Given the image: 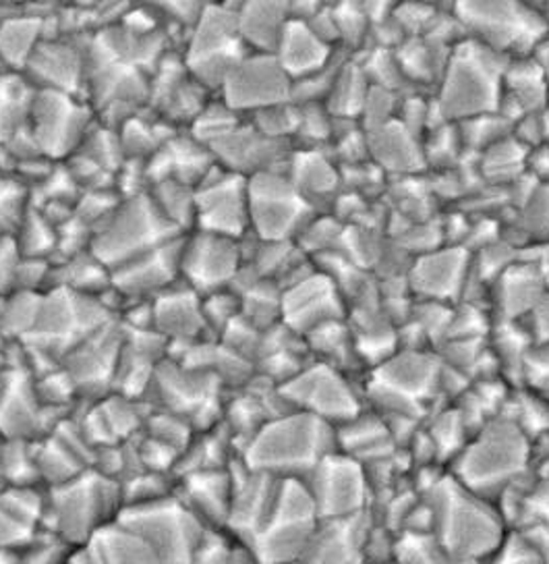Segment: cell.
Masks as SVG:
<instances>
[{"label": "cell", "mask_w": 549, "mask_h": 564, "mask_svg": "<svg viewBox=\"0 0 549 564\" xmlns=\"http://www.w3.org/2000/svg\"><path fill=\"white\" fill-rule=\"evenodd\" d=\"M337 427L305 411L274 417L239 453L253 471L305 479L337 453Z\"/></svg>", "instance_id": "6da1fadb"}, {"label": "cell", "mask_w": 549, "mask_h": 564, "mask_svg": "<svg viewBox=\"0 0 549 564\" xmlns=\"http://www.w3.org/2000/svg\"><path fill=\"white\" fill-rule=\"evenodd\" d=\"M46 525L69 546L81 547L123 511V484L89 467L46 492Z\"/></svg>", "instance_id": "7a4b0ae2"}, {"label": "cell", "mask_w": 549, "mask_h": 564, "mask_svg": "<svg viewBox=\"0 0 549 564\" xmlns=\"http://www.w3.org/2000/svg\"><path fill=\"white\" fill-rule=\"evenodd\" d=\"M499 54L464 37L446 61L436 105L448 123H462L496 115L504 91V70L496 69Z\"/></svg>", "instance_id": "3957f363"}, {"label": "cell", "mask_w": 549, "mask_h": 564, "mask_svg": "<svg viewBox=\"0 0 549 564\" xmlns=\"http://www.w3.org/2000/svg\"><path fill=\"white\" fill-rule=\"evenodd\" d=\"M86 100L100 123L119 129L150 108L152 73L117 53L102 32L89 37Z\"/></svg>", "instance_id": "277c9868"}, {"label": "cell", "mask_w": 549, "mask_h": 564, "mask_svg": "<svg viewBox=\"0 0 549 564\" xmlns=\"http://www.w3.org/2000/svg\"><path fill=\"white\" fill-rule=\"evenodd\" d=\"M319 523L321 519L305 479L281 477L272 512L248 547L262 564L299 563L314 544Z\"/></svg>", "instance_id": "5b68a950"}, {"label": "cell", "mask_w": 549, "mask_h": 564, "mask_svg": "<svg viewBox=\"0 0 549 564\" xmlns=\"http://www.w3.org/2000/svg\"><path fill=\"white\" fill-rule=\"evenodd\" d=\"M117 521L143 538L162 564L194 563L210 540L206 523L177 492L150 502L127 505Z\"/></svg>", "instance_id": "8992f818"}, {"label": "cell", "mask_w": 549, "mask_h": 564, "mask_svg": "<svg viewBox=\"0 0 549 564\" xmlns=\"http://www.w3.org/2000/svg\"><path fill=\"white\" fill-rule=\"evenodd\" d=\"M462 32L492 53L527 58L548 37L546 15L527 4L459 2L452 7Z\"/></svg>", "instance_id": "52a82bcc"}, {"label": "cell", "mask_w": 549, "mask_h": 564, "mask_svg": "<svg viewBox=\"0 0 549 564\" xmlns=\"http://www.w3.org/2000/svg\"><path fill=\"white\" fill-rule=\"evenodd\" d=\"M178 237H183V232L162 216L147 192L123 199L121 206L94 229L91 253L110 270H117Z\"/></svg>", "instance_id": "ba28073f"}, {"label": "cell", "mask_w": 549, "mask_h": 564, "mask_svg": "<svg viewBox=\"0 0 549 564\" xmlns=\"http://www.w3.org/2000/svg\"><path fill=\"white\" fill-rule=\"evenodd\" d=\"M114 317L98 297L65 286H51L44 291L34 330L21 345L51 352L63 364L69 352Z\"/></svg>", "instance_id": "9c48e42d"}, {"label": "cell", "mask_w": 549, "mask_h": 564, "mask_svg": "<svg viewBox=\"0 0 549 564\" xmlns=\"http://www.w3.org/2000/svg\"><path fill=\"white\" fill-rule=\"evenodd\" d=\"M237 7L229 2L206 4L204 15L180 48L187 69L216 96L229 73L251 53L239 32Z\"/></svg>", "instance_id": "30bf717a"}, {"label": "cell", "mask_w": 549, "mask_h": 564, "mask_svg": "<svg viewBox=\"0 0 549 564\" xmlns=\"http://www.w3.org/2000/svg\"><path fill=\"white\" fill-rule=\"evenodd\" d=\"M224 392L227 387L218 376L168 355L160 361L147 394L156 397V409L187 420L196 432H208L224 417Z\"/></svg>", "instance_id": "8fae6325"}, {"label": "cell", "mask_w": 549, "mask_h": 564, "mask_svg": "<svg viewBox=\"0 0 549 564\" xmlns=\"http://www.w3.org/2000/svg\"><path fill=\"white\" fill-rule=\"evenodd\" d=\"M433 496L438 500L429 512L436 521L440 546L448 554L471 558L502 546L496 525H490V517L483 511V496L462 486L452 474L433 486Z\"/></svg>", "instance_id": "7c38bea8"}, {"label": "cell", "mask_w": 549, "mask_h": 564, "mask_svg": "<svg viewBox=\"0 0 549 564\" xmlns=\"http://www.w3.org/2000/svg\"><path fill=\"white\" fill-rule=\"evenodd\" d=\"M249 230L260 241H297L319 212L303 197L286 171L248 178Z\"/></svg>", "instance_id": "4fadbf2b"}, {"label": "cell", "mask_w": 549, "mask_h": 564, "mask_svg": "<svg viewBox=\"0 0 549 564\" xmlns=\"http://www.w3.org/2000/svg\"><path fill=\"white\" fill-rule=\"evenodd\" d=\"M525 457L527 448H523L520 430H516L514 423H490L454 458L452 476L485 498L490 488H497V492L508 488V477L513 471L516 474Z\"/></svg>", "instance_id": "5bb4252c"}, {"label": "cell", "mask_w": 549, "mask_h": 564, "mask_svg": "<svg viewBox=\"0 0 549 564\" xmlns=\"http://www.w3.org/2000/svg\"><path fill=\"white\" fill-rule=\"evenodd\" d=\"M281 392L293 411L311 413L334 427L365 409L363 388L354 387L353 376L316 359L283 384Z\"/></svg>", "instance_id": "9a60e30c"}, {"label": "cell", "mask_w": 549, "mask_h": 564, "mask_svg": "<svg viewBox=\"0 0 549 564\" xmlns=\"http://www.w3.org/2000/svg\"><path fill=\"white\" fill-rule=\"evenodd\" d=\"M96 123V112L86 98L51 89L37 91L30 129L46 159L67 162Z\"/></svg>", "instance_id": "2e32d148"}, {"label": "cell", "mask_w": 549, "mask_h": 564, "mask_svg": "<svg viewBox=\"0 0 549 564\" xmlns=\"http://www.w3.org/2000/svg\"><path fill=\"white\" fill-rule=\"evenodd\" d=\"M305 484L316 502L319 519H347L367 509L372 481L367 469L356 458L332 453L305 477Z\"/></svg>", "instance_id": "e0dca14e"}, {"label": "cell", "mask_w": 549, "mask_h": 564, "mask_svg": "<svg viewBox=\"0 0 549 564\" xmlns=\"http://www.w3.org/2000/svg\"><path fill=\"white\" fill-rule=\"evenodd\" d=\"M293 86L274 54L249 53L229 73L218 98L248 119L270 106L293 102Z\"/></svg>", "instance_id": "ac0fdd59"}, {"label": "cell", "mask_w": 549, "mask_h": 564, "mask_svg": "<svg viewBox=\"0 0 549 564\" xmlns=\"http://www.w3.org/2000/svg\"><path fill=\"white\" fill-rule=\"evenodd\" d=\"M245 265L241 239L194 230L185 235L180 256V281L201 297L231 289L239 270Z\"/></svg>", "instance_id": "d6986e66"}, {"label": "cell", "mask_w": 549, "mask_h": 564, "mask_svg": "<svg viewBox=\"0 0 549 564\" xmlns=\"http://www.w3.org/2000/svg\"><path fill=\"white\" fill-rule=\"evenodd\" d=\"M196 230L231 239L249 232L248 178L216 164L196 187Z\"/></svg>", "instance_id": "ffe728a7"}, {"label": "cell", "mask_w": 549, "mask_h": 564, "mask_svg": "<svg viewBox=\"0 0 549 564\" xmlns=\"http://www.w3.org/2000/svg\"><path fill=\"white\" fill-rule=\"evenodd\" d=\"M121 355L123 326L119 317H114L63 359V370L72 376L79 399L96 403L114 392Z\"/></svg>", "instance_id": "44dd1931"}, {"label": "cell", "mask_w": 549, "mask_h": 564, "mask_svg": "<svg viewBox=\"0 0 549 564\" xmlns=\"http://www.w3.org/2000/svg\"><path fill=\"white\" fill-rule=\"evenodd\" d=\"M89 37L91 35H58L42 40L23 75L37 89L65 91L86 98Z\"/></svg>", "instance_id": "7402d4cb"}, {"label": "cell", "mask_w": 549, "mask_h": 564, "mask_svg": "<svg viewBox=\"0 0 549 564\" xmlns=\"http://www.w3.org/2000/svg\"><path fill=\"white\" fill-rule=\"evenodd\" d=\"M213 96L216 94L201 86L187 69L180 51L166 54L152 75L150 108L180 131H187L194 124Z\"/></svg>", "instance_id": "603a6c76"}, {"label": "cell", "mask_w": 549, "mask_h": 564, "mask_svg": "<svg viewBox=\"0 0 549 564\" xmlns=\"http://www.w3.org/2000/svg\"><path fill=\"white\" fill-rule=\"evenodd\" d=\"M54 406L40 401L36 378L25 361L4 364L2 371V434L4 441H42L53 434L46 413Z\"/></svg>", "instance_id": "cb8c5ba5"}, {"label": "cell", "mask_w": 549, "mask_h": 564, "mask_svg": "<svg viewBox=\"0 0 549 564\" xmlns=\"http://www.w3.org/2000/svg\"><path fill=\"white\" fill-rule=\"evenodd\" d=\"M473 256L464 246H443L413 260L408 268V289L415 301L454 303L466 291Z\"/></svg>", "instance_id": "d4e9b609"}, {"label": "cell", "mask_w": 549, "mask_h": 564, "mask_svg": "<svg viewBox=\"0 0 549 564\" xmlns=\"http://www.w3.org/2000/svg\"><path fill=\"white\" fill-rule=\"evenodd\" d=\"M347 317V301L337 282L316 270L283 291V324L297 335L307 336L319 326Z\"/></svg>", "instance_id": "484cf974"}, {"label": "cell", "mask_w": 549, "mask_h": 564, "mask_svg": "<svg viewBox=\"0 0 549 564\" xmlns=\"http://www.w3.org/2000/svg\"><path fill=\"white\" fill-rule=\"evenodd\" d=\"M293 148V143L270 140L245 119L227 138L212 143L210 152L222 169L251 178L272 171H286Z\"/></svg>", "instance_id": "4316f807"}, {"label": "cell", "mask_w": 549, "mask_h": 564, "mask_svg": "<svg viewBox=\"0 0 549 564\" xmlns=\"http://www.w3.org/2000/svg\"><path fill=\"white\" fill-rule=\"evenodd\" d=\"M185 235L156 247L112 270V286L127 301L156 300L180 282V256Z\"/></svg>", "instance_id": "83f0119b"}, {"label": "cell", "mask_w": 549, "mask_h": 564, "mask_svg": "<svg viewBox=\"0 0 549 564\" xmlns=\"http://www.w3.org/2000/svg\"><path fill=\"white\" fill-rule=\"evenodd\" d=\"M154 328L168 340L171 349L216 338L204 316V297L183 281L154 300Z\"/></svg>", "instance_id": "f1b7e54d"}, {"label": "cell", "mask_w": 549, "mask_h": 564, "mask_svg": "<svg viewBox=\"0 0 549 564\" xmlns=\"http://www.w3.org/2000/svg\"><path fill=\"white\" fill-rule=\"evenodd\" d=\"M286 175L318 212H330L342 194V171L330 150L293 148Z\"/></svg>", "instance_id": "f546056e"}, {"label": "cell", "mask_w": 549, "mask_h": 564, "mask_svg": "<svg viewBox=\"0 0 549 564\" xmlns=\"http://www.w3.org/2000/svg\"><path fill=\"white\" fill-rule=\"evenodd\" d=\"M150 185L162 181H177L196 189L216 166V160L208 145L189 131H178L173 140L166 141L152 159L145 162Z\"/></svg>", "instance_id": "4dcf8cb0"}, {"label": "cell", "mask_w": 549, "mask_h": 564, "mask_svg": "<svg viewBox=\"0 0 549 564\" xmlns=\"http://www.w3.org/2000/svg\"><path fill=\"white\" fill-rule=\"evenodd\" d=\"M370 159L391 178L421 175L427 171L424 138L398 119L367 131Z\"/></svg>", "instance_id": "1f68e13d"}, {"label": "cell", "mask_w": 549, "mask_h": 564, "mask_svg": "<svg viewBox=\"0 0 549 564\" xmlns=\"http://www.w3.org/2000/svg\"><path fill=\"white\" fill-rule=\"evenodd\" d=\"M338 53L340 51L321 40L309 23L290 19L284 28L274 56L286 70V75L293 79V84H297L326 69L337 58Z\"/></svg>", "instance_id": "d6a6232c"}, {"label": "cell", "mask_w": 549, "mask_h": 564, "mask_svg": "<svg viewBox=\"0 0 549 564\" xmlns=\"http://www.w3.org/2000/svg\"><path fill=\"white\" fill-rule=\"evenodd\" d=\"M46 492L37 486H7L2 494V546L25 550L37 538L40 525H46Z\"/></svg>", "instance_id": "836d02e7"}, {"label": "cell", "mask_w": 549, "mask_h": 564, "mask_svg": "<svg viewBox=\"0 0 549 564\" xmlns=\"http://www.w3.org/2000/svg\"><path fill=\"white\" fill-rule=\"evenodd\" d=\"M370 533L365 512L319 523L314 544L303 561L314 564H363Z\"/></svg>", "instance_id": "e575fe53"}, {"label": "cell", "mask_w": 549, "mask_h": 564, "mask_svg": "<svg viewBox=\"0 0 549 564\" xmlns=\"http://www.w3.org/2000/svg\"><path fill=\"white\" fill-rule=\"evenodd\" d=\"M175 492L204 523H218L222 528L229 525L234 492L229 467L183 476Z\"/></svg>", "instance_id": "d590c367"}, {"label": "cell", "mask_w": 549, "mask_h": 564, "mask_svg": "<svg viewBox=\"0 0 549 564\" xmlns=\"http://www.w3.org/2000/svg\"><path fill=\"white\" fill-rule=\"evenodd\" d=\"M69 564H162L158 554L135 531L114 521L86 546L75 547Z\"/></svg>", "instance_id": "8d00e7d4"}, {"label": "cell", "mask_w": 549, "mask_h": 564, "mask_svg": "<svg viewBox=\"0 0 549 564\" xmlns=\"http://www.w3.org/2000/svg\"><path fill=\"white\" fill-rule=\"evenodd\" d=\"M311 361L314 357L309 352L305 336L297 335L281 322L262 335L260 349L255 355V371L274 384L283 387Z\"/></svg>", "instance_id": "74e56055"}, {"label": "cell", "mask_w": 549, "mask_h": 564, "mask_svg": "<svg viewBox=\"0 0 549 564\" xmlns=\"http://www.w3.org/2000/svg\"><path fill=\"white\" fill-rule=\"evenodd\" d=\"M337 442L340 453L356 458L365 467L386 460L396 451V441L388 423L377 411L367 406L351 422L338 425Z\"/></svg>", "instance_id": "f35d334b"}, {"label": "cell", "mask_w": 549, "mask_h": 564, "mask_svg": "<svg viewBox=\"0 0 549 564\" xmlns=\"http://www.w3.org/2000/svg\"><path fill=\"white\" fill-rule=\"evenodd\" d=\"M239 32L251 53L274 54L290 21V2H239L237 7Z\"/></svg>", "instance_id": "ab89813d"}, {"label": "cell", "mask_w": 549, "mask_h": 564, "mask_svg": "<svg viewBox=\"0 0 549 564\" xmlns=\"http://www.w3.org/2000/svg\"><path fill=\"white\" fill-rule=\"evenodd\" d=\"M2 70L23 73L42 40H46V19L30 15L23 4L11 15H2Z\"/></svg>", "instance_id": "60d3db41"}, {"label": "cell", "mask_w": 549, "mask_h": 564, "mask_svg": "<svg viewBox=\"0 0 549 564\" xmlns=\"http://www.w3.org/2000/svg\"><path fill=\"white\" fill-rule=\"evenodd\" d=\"M305 340H307L309 352L316 361L328 364L349 376L365 370V366L356 352L353 328L347 317L319 326L305 336Z\"/></svg>", "instance_id": "b9f144b4"}, {"label": "cell", "mask_w": 549, "mask_h": 564, "mask_svg": "<svg viewBox=\"0 0 549 564\" xmlns=\"http://www.w3.org/2000/svg\"><path fill=\"white\" fill-rule=\"evenodd\" d=\"M180 129L162 119L152 108L131 117L119 127V138L127 160L152 159L160 148L173 140Z\"/></svg>", "instance_id": "7bdbcfd3"}, {"label": "cell", "mask_w": 549, "mask_h": 564, "mask_svg": "<svg viewBox=\"0 0 549 564\" xmlns=\"http://www.w3.org/2000/svg\"><path fill=\"white\" fill-rule=\"evenodd\" d=\"M372 84L361 67L356 56H347L338 70L334 88L330 91L326 106L332 117L359 121L363 106L367 102Z\"/></svg>", "instance_id": "ee69618b"}, {"label": "cell", "mask_w": 549, "mask_h": 564, "mask_svg": "<svg viewBox=\"0 0 549 564\" xmlns=\"http://www.w3.org/2000/svg\"><path fill=\"white\" fill-rule=\"evenodd\" d=\"M51 286H65L81 295L100 297L107 289L112 286V270L107 264H102L89 249L72 260L54 264Z\"/></svg>", "instance_id": "f6af8a7d"}, {"label": "cell", "mask_w": 549, "mask_h": 564, "mask_svg": "<svg viewBox=\"0 0 549 564\" xmlns=\"http://www.w3.org/2000/svg\"><path fill=\"white\" fill-rule=\"evenodd\" d=\"M40 89L23 75L13 70H2V89H0V131L2 140L30 127V119L36 105Z\"/></svg>", "instance_id": "bcb514c9"}, {"label": "cell", "mask_w": 549, "mask_h": 564, "mask_svg": "<svg viewBox=\"0 0 549 564\" xmlns=\"http://www.w3.org/2000/svg\"><path fill=\"white\" fill-rule=\"evenodd\" d=\"M34 446H36L40 477H42V481L48 484V488L63 486L89 469L88 463L77 453H73L72 448L61 438H56L54 434L34 442Z\"/></svg>", "instance_id": "7dc6e473"}, {"label": "cell", "mask_w": 549, "mask_h": 564, "mask_svg": "<svg viewBox=\"0 0 549 564\" xmlns=\"http://www.w3.org/2000/svg\"><path fill=\"white\" fill-rule=\"evenodd\" d=\"M162 216L183 235L196 230V189L177 181H162L150 187Z\"/></svg>", "instance_id": "c3c4849f"}, {"label": "cell", "mask_w": 549, "mask_h": 564, "mask_svg": "<svg viewBox=\"0 0 549 564\" xmlns=\"http://www.w3.org/2000/svg\"><path fill=\"white\" fill-rule=\"evenodd\" d=\"M241 297V316L266 333L283 322V289L276 281L260 279Z\"/></svg>", "instance_id": "681fc988"}, {"label": "cell", "mask_w": 549, "mask_h": 564, "mask_svg": "<svg viewBox=\"0 0 549 564\" xmlns=\"http://www.w3.org/2000/svg\"><path fill=\"white\" fill-rule=\"evenodd\" d=\"M44 291H15L2 295V336L4 343H23L36 326Z\"/></svg>", "instance_id": "f907efd6"}, {"label": "cell", "mask_w": 549, "mask_h": 564, "mask_svg": "<svg viewBox=\"0 0 549 564\" xmlns=\"http://www.w3.org/2000/svg\"><path fill=\"white\" fill-rule=\"evenodd\" d=\"M334 18L338 23L340 44L338 51L359 56L372 48V23L363 2H337Z\"/></svg>", "instance_id": "816d5d0a"}, {"label": "cell", "mask_w": 549, "mask_h": 564, "mask_svg": "<svg viewBox=\"0 0 549 564\" xmlns=\"http://www.w3.org/2000/svg\"><path fill=\"white\" fill-rule=\"evenodd\" d=\"M15 239L25 258L53 262L58 246V229L48 223V218L42 212L32 208L18 230Z\"/></svg>", "instance_id": "f5cc1de1"}, {"label": "cell", "mask_w": 549, "mask_h": 564, "mask_svg": "<svg viewBox=\"0 0 549 564\" xmlns=\"http://www.w3.org/2000/svg\"><path fill=\"white\" fill-rule=\"evenodd\" d=\"M2 476L7 486H37L42 481L34 442L21 438L4 441Z\"/></svg>", "instance_id": "db71d44e"}, {"label": "cell", "mask_w": 549, "mask_h": 564, "mask_svg": "<svg viewBox=\"0 0 549 564\" xmlns=\"http://www.w3.org/2000/svg\"><path fill=\"white\" fill-rule=\"evenodd\" d=\"M361 67L365 70L370 84L373 88L388 89L398 96H403V91L410 86L405 73L398 65V58L391 48H380L372 46L370 51L356 56Z\"/></svg>", "instance_id": "11a10c76"}, {"label": "cell", "mask_w": 549, "mask_h": 564, "mask_svg": "<svg viewBox=\"0 0 549 564\" xmlns=\"http://www.w3.org/2000/svg\"><path fill=\"white\" fill-rule=\"evenodd\" d=\"M245 121L239 112L224 105L218 96H213L212 102L201 110L194 124L187 129L199 143L212 145L216 141L227 138L231 131H234L239 124Z\"/></svg>", "instance_id": "9f6ffc18"}, {"label": "cell", "mask_w": 549, "mask_h": 564, "mask_svg": "<svg viewBox=\"0 0 549 564\" xmlns=\"http://www.w3.org/2000/svg\"><path fill=\"white\" fill-rule=\"evenodd\" d=\"M299 119H301V108L295 102L270 106L248 117L249 123L253 124L260 133H264L270 140L284 141V143H293L297 138Z\"/></svg>", "instance_id": "6f0895ef"}, {"label": "cell", "mask_w": 549, "mask_h": 564, "mask_svg": "<svg viewBox=\"0 0 549 564\" xmlns=\"http://www.w3.org/2000/svg\"><path fill=\"white\" fill-rule=\"evenodd\" d=\"M301 119L299 131L293 141L295 148H318L328 150L334 140V117L326 105H299Z\"/></svg>", "instance_id": "680465c9"}, {"label": "cell", "mask_w": 549, "mask_h": 564, "mask_svg": "<svg viewBox=\"0 0 549 564\" xmlns=\"http://www.w3.org/2000/svg\"><path fill=\"white\" fill-rule=\"evenodd\" d=\"M32 208H34L32 187L23 183L19 176H2V202H0L2 235L15 237Z\"/></svg>", "instance_id": "91938a15"}, {"label": "cell", "mask_w": 549, "mask_h": 564, "mask_svg": "<svg viewBox=\"0 0 549 564\" xmlns=\"http://www.w3.org/2000/svg\"><path fill=\"white\" fill-rule=\"evenodd\" d=\"M344 232V225L330 212H319L318 216L303 229L297 237V247L305 256L316 260L321 253H328L340 247V239Z\"/></svg>", "instance_id": "94428289"}, {"label": "cell", "mask_w": 549, "mask_h": 564, "mask_svg": "<svg viewBox=\"0 0 549 564\" xmlns=\"http://www.w3.org/2000/svg\"><path fill=\"white\" fill-rule=\"evenodd\" d=\"M123 199V195L119 194L117 189H88L79 197V202L75 206V214L91 229H96L121 206Z\"/></svg>", "instance_id": "6125c7cd"}, {"label": "cell", "mask_w": 549, "mask_h": 564, "mask_svg": "<svg viewBox=\"0 0 549 564\" xmlns=\"http://www.w3.org/2000/svg\"><path fill=\"white\" fill-rule=\"evenodd\" d=\"M204 316L213 336L220 335L234 317L241 316V297L231 289L204 297Z\"/></svg>", "instance_id": "be15d7a7"}, {"label": "cell", "mask_w": 549, "mask_h": 564, "mask_svg": "<svg viewBox=\"0 0 549 564\" xmlns=\"http://www.w3.org/2000/svg\"><path fill=\"white\" fill-rule=\"evenodd\" d=\"M150 178L145 160H124L121 171L117 173V192L127 197H135L150 192Z\"/></svg>", "instance_id": "e7e4bbea"}, {"label": "cell", "mask_w": 549, "mask_h": 564, "mask_svg": "<svg viewBox=\"0 0 549 564\" xmlns=\"http://www.w3.org/2000/svg\"><path fill=\"white\" fill-rule=\"evenodd\" d=\"M23 253L18 246V239L11 235H2V251H0V262H2V295L11 293V286L15 281L19 265L23 262Z\"/></svg>", "instance_id": "03108f58"}, {"label": "cell", "mask_w": 549, "mask_h": 564, "mask_svg": "<svg viewBox=\"0 0 549 564\" xmlns=\"http://www.w3.org/2000/svg\"><path fill=\"white\" fill-rule=\"evenodd\" d=\"M189 564H231V550L208 540V544L197 554L196 561Z\"/></svg>", "instance_id": "003e7915"}]
</instances>
